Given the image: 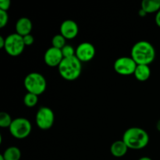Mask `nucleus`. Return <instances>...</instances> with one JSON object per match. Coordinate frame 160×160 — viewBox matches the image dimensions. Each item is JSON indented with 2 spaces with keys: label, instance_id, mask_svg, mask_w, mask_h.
Masks as SVG:
<instances>
[{
  "label": "nucleus",
  "instance_id": "f257e3e1",
  "mask_svg": "<svg viewBox=\"0 0 160 160\" xmlns=\"http://www.w3.org/2000/svg\"><path fill=\"white\" fill-rule=\"evenodd\" d=\"M131 57L137 65L149 66L156 59V49L150 42L140 41L133 45L131 52Z\"/></svg>",
  "mask_w": 160,
  "mask_h": 160
},
{
  "label": "nucleus",
  "instance_id": "5701e85b",
  "mask_svg": "<svg viewBox=\"0 0 160 160\" xmlns=\"http://www.w3.org/2000/svg\"><path fill=\"white\" fill-rule=\"evenodd\" d=\"M11 5V2L9 0H1L0 1V10L6 11L9 9Z\"/></svg>",
  "mask_w": 160,
  "mask_h": 160
},
{
  "label": "nucleus",
  "instance_id": "a211bd4d",
  "mask_svg": "<svg viewBox=\"0 0 160 160\" xmlns=\"http://www.w3.org/2000/svg\"><path fill=\"white\" fill-rule=\"evenodd\" d=\"M66 40L67 39L62 35V34H59L55 35L52 39V47H55L59 49H62L67 44H66Z\"/></svg>",
  "mask_w": 160,
  "mask_h": 160
},
{
  "label": "nucleus",
  "instance_id": "0eeeda50",
  "mask_svg": "<svg viewBox=\"0 0 160 160\" xmlns=\"http://www.w3.org/2000/svg\"><path fill=\"white\" fill-rule=\"evenodd\" d=\"M54 112L50 108L43 106L38 110L35 116V122L40 129L44 131L50 129L54 124Z\"/></svg>",
  "mask_w": 160,
  "mask_h": 160
},
{
  "label": "nucleus",
  "instance_id": "b1692460",
  "mask_svg": "<svg viewBox=\"0 0 160 160\" xmlns=\"http://www.w3.org/2000/svg\"><path fill=\"white\" fill-rule=\"evenodd\" d=\"M155 20H156V23L158 27L160 28V10L156 12V18H155Z\"/></svg>",
  "mask_w": 160,
  "mask_h": 160
},
{
  "label": "nucleus",
  "instance_id": "a878e982",
  "mask_svg": "<svg viewBox=\"0 0 160 160\" xmlns=\"http://www.w3.org/2000/svg\"><path fill=\"white\" fill-rule=\"evenodd\" d=\"M138 15L140 16V17H145V16L147 15V13H146V12L144 10V9H142V8H141L140 10H139V12H138Z\"/></svg>",
  "mask_w": 160,
  "mask_h": 160
},
{
  "label": "nucleus",
  "instance_id": "9d476101",
  "mask_svg": "<svg viewBox=\"0 0 160 160\" xmlns=\"http://www.w3.org/2000/svg\"><path fill=\"white\" fill-rule=\"evenodd\" d=\"M62 59H63V56H62L61 49L52 46L48 48L44 55V61L48 67H59Z\"/></svg>",
  "mask_w": 160,
  "mask_h": 160
},
{
  "label": "nucleus",
  "instance_id": "c85d7f7f",
  "mask_svg": "<svg viewBox=\"0 0 160 160\" xmlns=\"http://www.w3.org/2000/svg\"><path fill=\"white\" fill-rule=\"evenodd\" d=\"M0 160H5L4 157H3V156H2V154L0 155Z\"/></svg>",
  "mask_w": 160,
  "mask_h": 160
},
{
  "label": "nucleus",
  "instance_id": "cd10ccee",
  "mask_svg": "<svg viewBox=\"0 0 160 160\" xmlns=\"http://www.w3.org/2000/svg\"><path fill=\"white\" fill-rule=\"evenodd\" d=\"M138 160H152L151 158L148 157V156H143V157L140 158Z\"/></svg>",
  "mask_w": 160,
  "mask_h": 160
},
{
  "label": "nucleus",
  "instance_id": "aec40b11",
  "mask_svg": "<svg viewBox=\"0 0 160 160\" xmlns=\"http://www.w3.org/2000/svg\"><path fill=\"white\" fill-rule=\"evenodd\" d=\"M63 58H70L75 56L76 54V49H74L73 46L70 45H66L63 48L61 49Z\"/></svg>",
  "mask_w": 160,
  "mask_h": 160
},
{
  "label": "nucleus",
  "instance_id": "4468645a",
  "mask_svg": "<svg viewBox=\"0 0 160 160\" xmlns=\"http://www.w3.org/2000/svg\"><path fill=\"white\" fill-rule=\"evenodd\" d=\"M134 76L139 81H146L151 76V70L148 65H138L134 73Z\"/></svg>",
  "mask_w": 160,
  "mask_h": 160
},
{
  "label": "nucleus",
  "instance_id": "412c9836",
  "mask_svg": "<svg viewBox=\"0 0 160 160\" xmlns=\"http://www.w3.org/2000/svg\"><path fill=\"white\" fill-rule=\"evenodd\" d=\"M9 21V15L6 11L0 10V28H3L7 25Z\"/></svg>",
  "mask_w": 160,
  "mask_h": 160
},
{
  "label": "nucleus",
  "instance_id": "ddd939ff",
  "mask_svg": "<svg viewBox=\"0 0 160 160\" xmlns=\"http://www.w3.org/2000/svg\"><path fill=\"white\" fill-rule=\"evenodd\" d=\"M128 147L123 140L116 141L111 145L110 152L114 157L120 158L124 156L128 151Z\"/></svg>",
  "mask_w": 160,
  "mask_h": 160
},
{
  "label": "nucleus",
  "instance_id": "6e6552de",
  "mask_svg": "<svg viewBox=\"0 0 160 160\" xmlns=\"http://www.w3.org/2000/svg\"><path fill=\"white\" fill-rule=\"evenodd\" d=\"M137 63L129 56H122L118 58L114 62V70L118 74L123 76H129L134 74Z\"/></svg>",
  "mask_w": 160,
  "mask_h": 160
},
{
  "label": "nucleus",
  "instance_id": "f8f14e48",
  "mask_svg": "<svg viewBox=\"0 0 160 160\" xmlns=\"http://www.w3.org/2000/svg\"><path fill=\"white\" fill-rule=\"evenodd\" d=\"M32 28V22L29 18L21 17V18L18 19V20L16 23V33L18 34L19 35L22 36V37H24V36L31 34Z\"/></svg>",
  "mask_w": 160,
  "mask_h": 160
},
{
  "label": "nucleus",
  "instance_id": "2eb2a0df",
  "mask_svg": "<svg viewBox=\"0 0 160 160\" xmlns=\"http://www.w3.org/2000/svg\"><path fill=\"white\" fill-rule=\"evenodd\" d=\"M141 8L144 9L147 14L157 12L160 10V0H143Z\"/></svg>",
  "mask_w": 160,
  "mask_h": 160
},
{
  "label": "nucleus",
  "instance_id": "39448f33",
  "mask_svg": "<svg viewBox=\"0 0 160 160\" xmlns=\"http://www.w3.org/2000/svg\"><path fill=\"white\" fill-rule=\"evenodd\" d=\"M11 135L17 139H24L31 133L32 126L29 120L24 117L13 119L9 128Z\"/></svg>",
  "mask_w": 160,
  "mask_h": 160
},
{
  "label": "nucleus",
  "instance_id": "f03ea898",
  "mask_svg": "<svg viewBox=\"0 0 160 160\" xmlns=\"http://www.w3.org/2000/svg\"><path fill=\"white\" fill-rule=\"evenodd\" d=\"M122 140L128 145V148L139 150L148 145L149 142V135L145 130L134 127L125 131Z\"/></svg>",
  "mask_w": 160,
  "mask_h": 160
},
{
  "label": "nucleus",
  "instance_id": "f3484780",
  "mask_svg": "<svg viewBox=\"0 0 160 160\" xmlns=\"http://www.w3.org/2000/svg\"><path fill=\"white\" fill-rule=\"evenodd\" d=\"M38 95H36L34 94L28 92L23 97V102L25 106L29 108L34 107L38 104Z\"/></svg>",
  "mask_w": 160,
  "mask_h": 160
},
{
  "label": "nucleus",
  "instance_id": "dca6fc26",
  "mask_svg": "<svg viewBox=\"0 0 160 160\" xmlns=\"http://www.w3.org/2000/svg\"><path fill=\"white\" fill-rule=\"evenodd\" d=\"M2 156L5 160H20L21 158V152L17 147L11 146L5 150Z\"/></svg>",
  "mask_w": 160,
  "mask_h": 160
},
{
  "label": "nucleus",
  "instance_id": "bb28decb",
  "mask_svg": "<svg viewBox=\"0 0 160 160\" xmlns=\"http://www.w3.org/2000/svg\"><path fill=\"white\" fill-rule=\"evenodd\" d=\"M156 129L160 132V119L158 120L157 123H156Z\"/></svg>",
  "mask_w": 160,
  "mask_h": 160
},
{
  "label": "nucleus",
  "instance_id": "6ab92c4d",
  "mask_svg": "<svg viewBox=\"0 0 160 160\" xmlns=\"http://www.w3.org/2000/svg\"><path fill=\"white\" fill-rule=\"evenodd\" d=\"M10 115L8 112H2L0 113V127L2 128H9L12 122Z\"/></svg>",
  "mask_w": 160,
  "mask_h": 160
},
{
  "label": "nucleus",
  "instance_id": "4be33fe9",
  "mask_svg": "<svg viewBox=\"0 0 160 160\" xmlns=\"http://www.w3.org/2000/svg\"><path fill=\"white\" fill-rule=\"evenodd\" d=\"M23 42H24L26 46H31V45H32L33 44H34V37H33L32 34H28V35L23 37Z\"/></svg>",
  "mask_w": 160,
  "mask_h": 160
},
{
  "label": "nucleus",
  "instance_id": "9b49d317",
  "mask_svg": "<svg viewBox=\"0 0 160 160\" xmlns=\"http://www.w3.org/2000/svg\"><path fill=\"white\" fill-rule=\"evenodd\" d=\"M60 34H62L67 40H72L78 36L79 28L74 20H66L61 23L59 28Z\"/></svg>",
  "mask_w": 160,
  "mask_h": 160
},
{
  "label": "nucleus",
  "instance_id": "423d86ee",
  "mask_svg": "<svg viewBox=\"0 0 160 160\" xmlns=\"http://www.w3.org/2000/svg\"><path fill=\"white\" fill-rule=\"evenodd\" d=\"M25 44L22 36L19 35L17 33H13L6 38L5 44V51L8 55L11 56H18L23 52L25 48Z\"/></svg>",
  "mask_w": 160,
  "mask_h": 160
},
{
  "label": "nucleus",
  "instance_id": "393cba45",
  "mask_svg": "<svg viewBox=\"0 0 160 160\" xmlns=\"http://www.w3.org/2000/svg\"><path fill=\"white\" fill-rule=\"evenodd\" d=\"M5 44H6V38H4L2 36H0V48H4Z\"/></svg>",
  "mask_w": 160,
  "mask_h": 160
},
{
  "label": "nucleus",
  "instance_id": "20e7f679",
  "mask_svg": "<svg viewBox=\"0 0 160 160\" xmlns=\"http://www.w3.org/2000/svg\"><path fill=\"white\" fill-rule=\"evenodd\" d=\"M24 88L28 92L40 95L44 93L47 87V82L45 77L40 73L32 72L25 77L23 81Z\"/></svg>",
  "mask_w": 160,
  "mask_h": 160
},
{
  "label": "nucleus",
  "instance_id": "1a4fd4ad",
  "mask_svg": "<svg viewBox=\"0 0 160 160\" xmlns=\"http://www.w3.org/2000/svg\"><path fill=\"white\" fill-rule=\"evenodd\" d=\"M95 56V48L90 42H82L76 48L75 56L83 62H89Z\"/></svg>",
  "mask_w": 160,
  "mask_h": 160
},
{
  "label": "nucleus",
  "instance_id": "7ed1b4c3",
  "mask_svg": "<svg viewBox=\"0 0 160 160\" xmlns=\"http://www.w3.org/2000/svg\"><path fill=\"white\" fill-rule=\"evenodd\" d=\"M58 70L59 74L63 79L72 81L78 79L81 74L82 64L76 56L63 58L61 63L58 67Z\"/></svg>",
  "mask_w": 160,
  "mask_h": 160
}]
</instances>
